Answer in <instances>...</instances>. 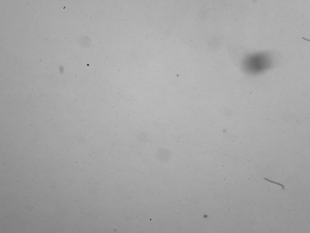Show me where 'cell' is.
Here are the masks:
<instances>
[{"label":"cell","instance_id":"obj_1","mask_svg":"<svg viewBox=\"0 0 310 233\" xmlns=\"http://www.w3.org/2000/svg\"><path fill=\"white\" fill-rule=\"evenodd\" d=\"M272 63V59L269 54L260 52L247 56L243 61L242 66L247 73L256 75L268 69L271 67Z\"/></svg>","mask_w":310,"mask_h":233},{"label":"cell","instance_id":"obj_2","mask_svg":"<svg viewBox=\"0 0 310 233\" xmlns=\"http://www.w3.org/2000/svg\"><path fill=\"white\" fill-rule=\"evenodd\" d=\"M78 42L79 44L81 46L87 47L90 45L91 40V39L88 36L85 35H82L79 37Z\"/></svg>","mask_w":310,"mask_h":233},{"label":"cell","instance_id":"obj_3","mask_svg":"<svg viewBox=\"0 0 310 233\" xmlns=\"http://www.w3.org/2000/svg\"><path fill=\"white\" fill-rule=\"evenodd\" d=\"M264 179L265 180H266L267 181H268L270 182H272V183H274L276 184H277L280 185V186H281L282 187V189H284V186L282 184H280V183H276V182H275L274 181H271L270 180H268L266 178H264Z\"/></svg>","mask_w":310,"mask_h":233}]
</instances>
